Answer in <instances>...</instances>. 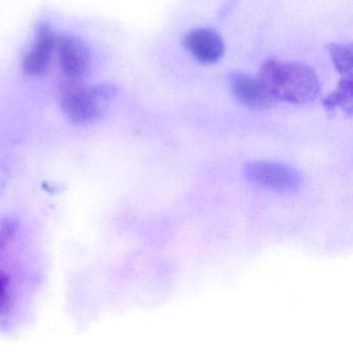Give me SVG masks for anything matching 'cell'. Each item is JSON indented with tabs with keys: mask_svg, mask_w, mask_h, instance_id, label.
Masks as SVG:
<instances>
[{
	"mask_svg": "<svg viewBox=\"0 0 353 353\" xmlns=\"http://www.w3.org/2000/svg\"><path fill=\"white\" fill-rule=\"evenodd\" d=\"M257 77L274 102L309 104L321 92L317 74L303 63L270 57L262 63Z\"/></svg>",
	"mask_w": 353,
	"mask_h": 353,
	"instance_id": "6da1fadb",
	"label": "cell"
},
{
	"mask_svg": "<svg viewBox=\"0 0 353 353\" xmlns=\"http://www.w3.org/2000/svg\"><path fill=\"white\" fill-rule=\"evenodd\" d=\"M115 94L117 88L112 84H100L85 88L77 82L72 81L61 88V108L75 123H90L98 117L103 105Z\"/></svg>",
	"mask_w": 353,
	"mask_h": 353,
	"instance_id": "7a4b0ae2",
	"label": "cell"
},
{
	"mask_svg": "<svg viewBox=\"0 0 353 353\" xmlns=\"http://www.w3.org/2000/svg\"><path fill=\"white\" fill-rule=\"evenodd\" d=\"M245 179L260 189L278 194L294 193L301 183L296 169L270 161H252L243 168Z\"/></svg>",
	"mask_w": 353,
	"mask_h": 353,
	"instance_id": "3957f363",
	"label": "cell"
},
{
	"mask_svg": "<svg viewBox=\"0 0 353 353\" xmlns=\"http://www.w3.org/2000/svg\"><path fill=\"white\" fill-rule=\"evenodd\" d=\"M185 50L199 63L212 65L224 54L225 46L220 34L212 28H197L185 34Z\"/></svg>",
	"mask_w": 353,
	"mask_h": 353,
	"instance_id": "277c9868",
	"label": "cell"
},
{
	"mask_svg": "<svg viewBox=\"0 0 353 353\" xmlns=\"http://www.w3.org/2000/svg\"><path fill=\"white\" fill-rule=\"evenodd\" d=\"M57 54L61 70L68 77L78 79L90 65L88 45L77 37L65 34L57 40Z\"/></svg>",
	"mask_w": 353,
	"mask_h": 353,
	"instance_id": "5b68a950",
	"label": "cell"
},
{
	"mask_svg": "<svg viewBox=\"0 0 353 353\" xmlns=\"http://www.w3.org/2000/svg\"><path fill=\"white\" fill-rule=\"evenodd\" d=\"M229 82L235 100L248 108L263 110L274 104L258 77L236 72L231 74Z\"/></svg>",
	"mask_w": 353,
	"mask_h": 353,
	"instance_id": "8992f818",
	"label": "cell"
},
{
	"mask_svg": "<svg viewBox=\"0 0 353 353\" xmlns=\"http://www.w3.org/2000/svg\"><path fill=\"white\" fill-rule=\"evenodd\" d=\"M57 40L54 34L48 26H41L34 46L28 51L22 63L26 75L39 76L47 71L50 65L53 52L57 49Z\"/></svg>",
	"mask_w": 353,
	"mask_h": 353,
	"instance_id": "52a82bcc",
	"label": "cell"
},
{
	"mask_svg": "<svg viewBox=\"0 0 353 353\" xmlns=\"http://www.w3.org/2000/svg\"><path fill=\"white\" fill-rule=\"evenodd\" d=\"M325 108L332 110L341 107L351 112L352 110V78H342L338 88L323 101Z\"/></svg>",
	"mask_w": 353,
	"mask_h": 353,
	"instance_id": "ba28073f",
	"label": "cell"
},
{
	"mask_svg": "<svg viewBox=\"0 0 353 353\" xmlns=\"http://www.w3.org/2000/svg\"><path fill=\"white\" fill-rule=\"evenodd\" d=\"M328 53L334 69L342 78H352V49L350 45H330Z\"/></svg>",
	"mask_w": 353,
	"mask_h": 353,
	"instance_id": "9c48e42d",
	"label": "cell"
},
{
	"mask_svg": "<svg viewBox=\"0 0 353 353\" xmlns=\"http://www.w3.org/2000/svg\"><path fill=\"white\" fill-rule=\"evenodd\" d=\"M10 301V281L3 272H0V312L5 309Z\"/></svg>",
	"mask_w": 353,
	"mask_h": 353,
	"instance_id": "30bf717a",
	"label": "cell"
}]
</instances>
